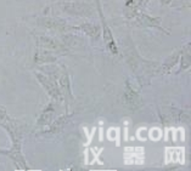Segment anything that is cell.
<instances>
[{
  "mask_svg": "<svg viewBox=\"0 0 191 171\" xmlns=\"http://www.w3.org/2000/svg\"><path fill=\"white\" fill-rule=\"evenodd\" d=\"M178 149L179 148H168L166 149V163L170 164V163H180L184 164V157H185V150L180 152V154H178Z\"/></svg>",
  "mask_w": 191,
  "mask_h": 171,
  "instance_id": "1",
  "label": "cell"
}]
</instances>
